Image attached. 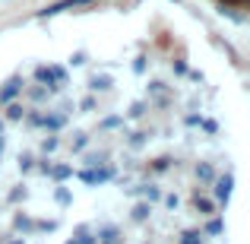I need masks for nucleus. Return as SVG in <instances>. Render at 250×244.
<instances>
[{
    "label": "nucleus",
    "instance_id": "f257e3e1",
    "mask_svg": "<svg viewBox=\"0 0 250 244\" xmlns=\"http://www.w3.org/2000/svg\"><path fill=\"white\" fill-rule=\"evenodd\" d=\"M215 197H219V200H228V197H231V177H219V184H215Z\"/></svg>",
    "mask_w": 250,
    "mask_h": 244
},
{
    "label": "nucleus",
    "instance_id": "f03ea898",
    "mask_svg": "<svg viewBox=\"0 0 250 244\" xmlns=\"http://www.w3.org/2000/svg\"><path fill=\"white\" fill-rule=\"evenodd\" d=\"M19 92V80H10L3 86V92H0V102H13V95Z\"/></svg>",
    "mask_w": 250,
    "mask_h": 244
},
{
    "label": "nucleus",
    "instance_id": "7ed1b4c3",
    "mask_svg": "<svg viewBox=\"0 0 250 244\" xmlns=\"http://www.w3.org/2000/svg\"><path fill=\"white\" fill-rule=\"evenodd\" d=\"M108 86H111L108 76H95V80H92V89H108Z\"/></svg>",
    "mask_w": 250,
    "mask_h": 244
},
{
    "label": "nucleus",
    "instance_id": "20e7f679",
    "mask_svg": "<svg viewBox=\"0 0 250 244\" xmlns=\"http://www.w3.org/2000/svg\"><path fill=\"white\" fill-rule=\"evenodd\" d=\"M10 117H13V121H16V117H22V108H19V105H10Z\"/></svg>",
    "mask_w": 250,
    "mask_h": 244
},
{
    "label": "nucleus",
    "instance_id": "39448f33",
    "mask_svg": "<svg viewBox=\"0 0 250 244\" xmlns=\"http://www.w3.org/2000/svg\"><path fill=\"white\" fill-rule=\"evenodd\" d=\"M234 3H241V0H234Z\"/></svg>",
    "mask_w": 250,
    "mask_h": 244
}]
</instances>
